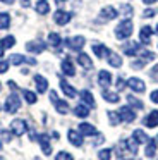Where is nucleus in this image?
<instances>
[{"instance_id":"nucleus-1","label":"nucleus","mask_w":158,"mask_h":160,"mask_svg":"<svg viewBox=\"0 0 158 160\" xmlns=\"http://www.w3.org/2000/svg\"><path fill=\"white\" fill-rule=\"evenodd\" d=\"M132 22L129 19H124V21L119 22V26L115 28V38L117 40H127L131 35H132Z\"/></svg>"},{"instance_id":"nucleus-2","label":"nucleus","mask_w":158,"mask_h":160,"mask_svg":"<svg viewBox=\"0 0 158 160\" xmlns=\"http://www.w3.org/2000/svg\"><path fill=\"white\" fill-rule=\"evenodd\" d=\"M19 108H21L19 97H17L16 93L9 95V97H7V100H5V112H9V114H16Z\"/></svg>"},{"instance_id":"nucleus-3","label":"nucleus","mask_w":158,"mask_h":160,"mask_svg":"<svg viewBox=\"0 0 158 160\" xmlns=\"http://www.w3.org/2000/svg\"><path fill=\"white\" fill-rule=\"evenodd\" d=\"M26 131H27V124L22 119H14V121L10 122V132H12L14 136H22Z\"/></svg>"},{"instance_id":"nucleus-4","label":"nucleus","mask_w":158,"mask_h":160,"mask_svg":"<svg viewBox=\"0 0 158 160\" xmlns=\"http://www.w3.org/2000/svg\"><path fill=\"white\" fill-rule=\"evenodd\" d=\"M117 16H119L117 9H115V7H110V5H108V7H103V9H101L98 19H100V21H112V19H115Z\"/></svg>"},{"instance_id":"nucleus-5","label":"nucleus","mask_w":158,"mask_h":160,"mask_svg":"<svg viewBox=\"0 0 158 160\" xmlns=\"http://www.w3.org/2000/svg\"><path fill=\"white\" fill-rule=\"evenodd\" d=\"M71 19H72V14H71V12H67V11H57L53 14V21L57 22L58 26H65Z\"/></svg>"},{"instance_id":"nucleus-6","label":"nucleus","mask_w":158,"mask_h":160,"mask_svg":"<svg viewBox=\"0 0 158 160\" xmlns=\"http://www.w3.org/2000/svg\"><path fill=\"white\" fill-rule=\"evenodd\" d=\"M84 43H86L84 36H72V38H69L67 42H65V45H67L71 50H77L79 52V50L84 47Z\"/></svg>"},{"instance_id":"nucleus-7","label":"nucleus","mask_w":158,"mask_h":160,"mask_svg":"<svg viewBox=\"0 0 158 160\" xmlns=\"http://www.w3.org/2000/svg\"><path fill=\"white\" fill-rule=\"evenodd\" d=\"M45 48H47V45L43 42H40V40H33V42L26 43V50L29 53H41Z\"/></svg>"},{"instance_id":"nucleus-8","label":"nucleus","mask_w":158,"mask_h":160,"mask_svg":"<svg viewBox=\"0 0 158 160\" xmlns=\"http://www.w3.org/2000/svg\"><path fill=\"white\" fill-rule=\"evenodd\" d=\"M127 86H129L132 91H136V93H143V91L146 90V84H144L143 79H139V78H129Z\"/></svg>"},{"instance_id":"nucleus-9","label":"nucleus","mask_w":158,"mask_h":160,"mask_svg":"<svg viewBox=\"0 0 158 160\" xmlns=\"http://www.w3.org/2000/svg\"><path fill=\"white\" fill-rule=\"evenodd\" d=\"M139 52H141V43L139 42H129V43H126V45H124V53H126V55H129V57L137 55Z\"/></svg>"},{"instance_id":"nucleus-10","label":"nucleus","mask_w":158,"mask_h":160,"mask_svg":"<svg viewBox=\"0 0 158 160\" xmlns=\"http://www.w3.org/2000/svg\"><path fill=\"white\" fill-rule=\"evenodd\" d=\"M119 114H120V119L124 122H132L136 119V112L132 110V107H122L119 110Z\"/></svg>"},{"instance_id":"nucleus-11","label":"nucleus","mask_w":158,"mask_h":160,"mask_svg":"<svg viewBox=\"0 0 158 160\" xmlns=\"http://www.w3.org/2000/svg\"><path fill=\"white\" fill-rule=\"evenodd\" d=\"M60 69H62V72H64L65 76H74V74H76L74 64H72V60H71V59H64V60H62Z\"/></svg>"},{"instance_id":"nucleus-12","label":"nucleus","mask_w":158,"mask_h":160,"mask_svg":"<svg viewBox=\"0 0 158 160\" xmlns=\"http://www.w3.org/2000/svg\"><path fill=\"white\" fill-rule=\"evenodd\" d=\"M67 138H69V141H71L74 146H82V134L81 132L74 131V129H69Z\"/></svg>"},{"instance_id":"nucleus-13","label":"nucleus","mask_w":158,"mask_h":160,"mask_svg":"<svg viewBox=\"0 0 158 160\" xmlns=\"http://www.w3.org/2000/svg\"><path fill=\"white\" fill-rule=\"evenodd\" d=\"M144 126L146 128H156L158 126V110H153V112H150V114L144 117Z\"/></svg>"},{"instance_id":"nucleus-14","label":"nucleus","mask_w":158,"mask_h":160,"mask_svg":"<svg viewBox=\"0 0 158 160\" xmlns=\"http://www.w3.org/2000/svg\"><path fill=\"white\" fill-rule=\"evenodd\" d=\"M98 83H100V86H103V88L110 86V84H112V74H110L108 71H100L98 72Z\"/></svg>"},{"instance_id":"nucleus-15","label":"nucleus","mask_w":158,"mask_h":160,"mask_svg":"<svg viewBox=\"0 0 158 160\" xmlns=\"http://www.w3.org/2000/svg\"><path fill=\"white\" fill-rule=\"evenodd\" d=\"M79 132H81L82 136H95L98 131H96L95 126L88 124V122H81V124H79Z\"/></svg>"},{"instance_id":"nucleus-16","label":"nucleus","mask_w":158,"mask_h":160,"mask_svg":"<svg viewBox=\"0 0 158 160\" xmlns=\"http://www.w3.org/2000/svg\"><path fill=\"white\" fill-rule=\"evenodd\" d=\"M93 52H95V55L98 57V59H105V57L110 55V50L106 48L105 45H100V43H95V45H93Z\"/></svg>"},{"instance_id":"nucleus-17","label":"nucleus","mask_w":158,"mask_h":160,"mask_svg":"<svg viewBox=\"0 0 158 160\" xmlns=\"http://www.w3.org/2000/svg\"><path fill=\"white\" fill-rule=\"evenodd\" d=\"M34 83H36V90H38V93H45V91L48 90V81L45 79L41 74H36L34 76Z\"/></svg>"},{"instance_id":"nucleus-18","label":"nucleus","mask_w":158,"mask_h":160,"mask_svg":"<svg viewBox=\"0 0 158 160\" xmlns=\"http://www.w3.org/2000/svg\"><path fill=\"white\" fill-rule=\"evenodd\" d=\"M60 88H62V91H64V95H67L69 98H74L76 95H77L76 88H74V86H71V84H69L65 79H60Z\"/></svg>"},{"instance_id":"nucleus-19","label":"nucleus","mask_w":158,"mask_h":160,"mask_svg":"<svg viewBox=\"0 0 158 160\" xmlns=\"http://www.w3.org/2000/svg\"><path fill=\"white\" fill-rule=\"evenodd\" d=\"M151 35H153V29H151V26H143L139 31V40L143 43H150L151 42Z\"/></svg>"},{"instance_id":"nucleus-20","label":"nucleus","mask_w":158,"mask_h":160,"mask_svg":"<svg viewBox=\"0 0 158 160\" xmlns=\"http://www.w3.org/2000/svg\"><path fill=\"white\" fill-rule=\"evenodd\" d=\"M38 141H40L41 150H43L45 155H50V153H52V146H50V139H48V136H47V134H40Z\"/></svg>"},{"instance_id":"nucleus-21","label":"nucleus","mask_w":158,"mask_h":160,"mask_svg":"<svg viewBox=\"0 0 158 160\" xmlns=\"http://www.w3.org/2000/svg\"><path fill=\"white\" fill-rule=\"evenodd\" d=\"M77 64H79V66H82L86 71H91L93 69V62H91V59H89L86 53H79V55H77Z\"/></svg>"},{"instance_id":"nucleus-22","label":"nucleus","mask_w":158,"mask_h":160,"mask_svg":"<svg viewBox=\"0 0 158 160\" xmlns=\"http://www.w3.org/2000/svg\"><path fill=\"white\" fill-rule=\"evenodd\" d=\"M132 139L139 145V143H148V139H150V138H148V134L143 131V129H136V131L132 132Z\"/></svg>"},{"instance_id":"nucleus-23","label":"nucleus","mask_w":158,"mask_h":160,"mask_svg":"<svg viewBox=\"0 0 158 160\" xmlns=\"http://www.w3.org/2000/svg\"><path fill=\"white\" fill-rule=\"evenodd\" d=\"M81 100H82V103L88 105V107H95V98H93L91 91L82 90V91H81Z\"/></svg>"},{"instance_id":"nucleus-24","label":"nucleus","mask_w":158,"mask_h":160,"mask_svg":"<svg viewBox=\"0 0 158 160\" xmlns=\"http://www.w3.org/2000/svg\"><path fill=\"white\" fill-rule=\"evenodd\" d=\"M106 60H108L110 67H120V66H122V57H120L119 53H112V52H110V55L106 57Z\"/></svg>"},{"instance_id":"nucleus-25","label":"nucleus","mask_w":158,"mask_h":160,"mask_svg":"<svg viewBox=\"0 0 158 160\" xmlns=\"http://www.w3.org/2000/svg\"><path fill=\"white\" fill-rule=\"evenodd\" d=\"M34 9H36V12H38V14H41V16H45V14H48V12H50V5H48L47 0H40Z\"/></svg>"},{"instance_id":"nucleus-26","label":"nucleus","mask_w":158,"mask_h":160,"mask_svg":"<svg viewBox=\"0 0 158 160\" xmlns=\"http://www.w3.org/2000/svg\"><path fill=\"white\" fill-rule=\"evenodd\" d=\"M74 115L84 119V117H88V115H89V108L86 107L84 103H81V105H77V107H74Z\"/></svg>"},{"instance_id":"nucleus-27","label":"nucleus","mask_w":158,"mask_h":160,"mask_svg":"<svg viewBox=\"0 0 158 160\" xmlns=\"http://www.w3.org/2000/svg\"><path fill=\"white\" fill-rule=\"evenodd\" d=\"M156 153V139H148L146 150H144V155L146 157H153Z\"/></svg>"},{"instance_id":"nucleus-28","label":"nucleus","mask_w":158,"mask_h":160,"mask_svg":"<svg viewBox=\"0 0 158 160\" xmlns=\"http://www.w3.org/2000/svg\"><path fill=\"white\" fill-rule=\"evenodd\" d=\"M10 26V14L9 12H0V29H7Z\"/></svg>"},{"instance_id":"nucleus-29","label":"nucleus","mask_w":158,"mask_h":160,"mask_svg":"<svg viewBox=\"0 0 158 160\" xmlns=\"http://www.w3.org/2000/svg\"><path fill=\"white\" fill-rule=\"evenodd\" d=\"M103 98H105L106 102H110V103H117V102L120 100L119 98V95L117 93H113V91H108V90H103Z\"/></svg>"},{"instance_id":"nucleus-30","label":"nucleus","mask_w":158,"mask_h":160,"mask_svg":"<svg viewBox=\"0 0 158 160\" xmlns=\"http://www.w3.org/2000/svg\"><path fill=\"white\" fill-rule=\"evenodd\" d=\"M53 103H55V108H57L58 114H67V112H69V103H67V102H64V100H55Z\"/></svg>"},{"instance_id":"nucleus-31","label":"nucleus","mask_w":158,"mask_h":160,"mask_svg":"<svg viewBox=\"0 0 158 160\" xmlns=\"http://www.w3.org/2000/svg\"><path fill=\"white\" fill-rule=\"evenodd\" d=\"M127 102H129V105H131V107L137 108V110H141V108H144L143 102H141V100H137L136 97H132V95H127Z\"/></svg>"},{"instance_id":"nucleus-32","label":"nucleus","mask_w":158,"mask_h":160,"mask_svg":"<svg viewBox=\"0 0 158 160\" xmlns=\"http://www.w3.org/2000/svg\"><path fill=\"white\" fill-rule=\"evenodd\" d=\"M48 43H50L52 47H60V43H62L60 35H58V33H50V35H48Z\"/></svg>"},{"instance_id":"nucleus-33","label":"nucleus","mask_w":158,"mask_h":160,"mask_svg":"<svg viewBox=\"0 0 158 160\" xmlns=\"http://www.w3.org/2000/svg\"><path fill=\"white\" fill-rule=\"evenodd\" d=\"M122 145L126 146V148L129 150V152L132 153V155H136V153H137V143L134 141V139H126V141H124Z\"/></svg>"},{"instance_id":"nucleus-34","label":"nucleus","mask_w":158,"mask_h":160,"mask_svg":"<svg viewBox=\"0 0 158 160\" xmlns=\"http://www.w3.org/2000/svg\"><path fill=\"white\" fill-rule=\"evenodd\" d=\"M22 95H24V98H26V102L29 105H33V103H36V100H38V97L33 93V91H29V90H24L22 91Z\"/></svg>"},{"instance_id":"nucleus-35","label":"nucleus","mask_w":158,"mask_h":160,"mask_svg":"<svg viewBox=\"0 0 158 160\" xmlns=\"http://www.w3.org/2000/svg\"><path fill=\"white\" fill-rule=\"evenodd\" d=\"M0 45L3 47V48H10V47H14L16 45V38H14V36H5V38L2 40V42H0Z\"/></svg>"},{"instance_id":"nucleus-36","label":"nucleus","mask_w":158,"mask_h":160,"mask_svg":"<svg viewBox=\"0 0 158 160\" xmlns=\"http://www.w3.org/2000/svg\"><path fill=\"white\" fill-rule=\"evenodd\" d=\"M108 119H110V124H112V126H117L120 121H122L119 112H112V110L108 112Z\"/></svg>"},{"instance_id":"nucleus-37","label":"nucleus","mask_w":158,"mask_h":160,"mask_svg":"<svg viewBox=\"0 0 158 160\" xmlns=\"http://www.w3.org/2000/svg\"><path fill=\"white\" fill-rule=\"evenodd\" d=\"M98 158L100 160H110V158H112V150H110V148L100 150V152H98Z\"/></svg>"},{"instance_id":"nucleus-38","label":"nucleus","mask_w":158,"mask_h":160,"mask_svg":"<svg viewBox=\"0 0 158 160\" xmlns=\"http://www.w3.org/2000/svg\"><path fill=\"white\" fill-rule=\"evenodd\" d=\"M10 62H12L14 66H19V64L26 62V57H24V55H19V53H14V55L10 57Z\"/></svg>"},{"instance_id":"nucleus-39","label":"nucleus","mask_w":158,"mask_h":160,"mask_svg":"<svg viewBox=\"0 0 158 160\" xmlns=\"http://www.w3.org/2000/svg\"><path fill=\"white\" fill-rule=\"evenodd\" d=\"M55 160H74V157L67 152H58L57 157H55Z\"/></svg>"},{"instance_id":"nucleus-40","label":"nucleus","mask_w":158,"mask_h":160,"mask_svg":"<svg viewBox=\"0 0 158 160\" xmlns=\"http://www.w3.org/2000/svg\"><path fill=\"white\" fill-rule=\"evenodd\" d=\"M141 53V59H144L148 62V60H153L155 59V53L150 52V50H144V52H139Z\"/></svg>"},{"instance_id":"nucleus-41","label":"nucleus","mask_w":158,"mask_h":160,"mask_svg":"<svg viewBox=\"0 0 158 160\" xmlns=\"http://www.w3.org/2000/svg\"><path fill=\"white\" fill-rule=\"evenodd\" d=\"M144 64H146V60L141 59V57H139V60H134V62L131 64V66H132V69H143Z\"/></svg>"},{"instance_id":"nucleus-42","label":"nucleus","mask_w":158,"mask_h":160,"mask_svg":"<svg viewBox=\"0 0 158 160\" xmlns=\"http://www.w3.org/2000/svg\"><path fill=\"white\" fill-rule=\"evenodd\" d=\"M155 14H158V11H155V9H146V11L143 12V18H153Z\"/></svg>"},{"instance_id":"nucleus-43","label":"nucleus","mask_w":158,"mask_h":160,"mask_svg":"<svg viewBox=\"0 0 158 160\" xmlns=\"http://www.w3.org/2000/svg\"><path fill=\"white\" fill-rule=\"evenodd\" d=\"M9 71V62H5V60H0V74L7 72Z\"/></svg>"},{"instance_id":"nucleus-44","label":"nucleus","mask_w":158,"mask_h":160,"mask_svg":"<svg viewBox=\"0 0 158 160\" xmlns=\"http://www.w3.org/2000/svg\"><path fill=\"white\" fill-rule=\"evenodd\" d=\"M150 76H151V78H153V79H155V81H156V83H158V64H156V66H155V67H153V69H151V72H150Z\"/></svg>"},{"instance_id":"nucleus-45","label":"nucleus","mask_w":158,"mask_h":160,"mask_svg":"<svg viewBox=\"0 0 158 160\" xmlns=\"http://www.w3.org/2000/svg\"><path fill=\"white\" fill-rule=\"evenodd\" d=\"M126 81H124V78H119V79H117V90H124V88H126Z\"/></svg>"},{"instance_id":"nucleus-46","label":"nucleus","mask_w":158,"mask_h":160,"mask_svg":"<svg viewBox=\"0 0 158 160\" xmlns=\"http://www.w3.org/2000/svg\"><path fill=\"white\" fill-rule=\"evenodd\" d=\"M150 100L153 102V103H158V90L151 91V95H150Z\"/></svg>"},{"instance_id":"nucleus-47","label":"nucleus","mask_w":158,"mask_h":160,"mask_svg":"<svg viewBox=\"0 0 158 160\" xmlns=\"http://www.w3.org/2000/svg\"><path fill=\"white\" fill-rule=\"evenodd\" d=\"M122 12L127 16H131L132 14V7H131V5H122Z\"/></svg>"},{"instance_id":"nucleus-48","label":"nucleus","mask_w":158,"mask_h":160,"mask_svg":"<svg viewBox=\"0 0 158 160\" xmlns=\"http://www.w3.org/2000/svg\"><path fill=\"white\" fill-rule=\"evenodd\" d=\"M2 138H3V141H10V132L2 131Z\"/></svg>"},{"instance_id":"nucleus-49","label":"nucleus","mask_w":158,"mask_h":160,"mask_svg":"<svg viewBox=\"0 0 158 160\" xmlns=\"http://www.w3.org/2000/svg\"><path fill=\"white\" fill-rule=\"evenodd\" d=\"M144 4H148V5H151V4H155V2H156V0H143Z\"/></svg>"},{"instance_id":"nucleus-50","label":"nucleus","mask_w":158,"mask_h":160,"mask_svg":"<svg viewBox=\"0 0 158 160\" xmlns=\"http://www.w3.org/2000/svg\"><path fill=\"white\" fill-rule=\"evenodd\" d=\"M9 86L12 88V90H16V88H17V86H16V83H14V81H9Z\"/></svg>"},{"instance_id":"nucleus-51","label":"nucleus","mask_w":158,"mask_h":160,"mask_svg":"<svg viewBox=\"0 0 158 160\" xmlns=\"http://www.w3.org/2000/svg\"><path fill=\"white\" fill-rule=\"evenodd\" d=\"M0 2H3V4H9V5L14 4V0H0Z\"/></svg>"},{"instance_id":"nucleus-52","label":"nucleus","mask_w":158,"mask_h":160,"mask_svg":"<svg viewBox=\"0 0 158 160\" xmlns=\"http://www.w3.org/2000/svg\"><path fill=\"white\" fill-rule=\"evenodd\" d=\"M22 5L24 7H29V0H22Z\"/></svg>"},{"instance_id":"nucleus-53","label":"nucleus","mask_w":158,"mask_h":160,"mask_svg":"<svg viewBox=\"0 0 158 160\" xmlns=\"http://www.w3.org/2000/svg\"><path fill=\"white\" fill-rule=\"evenodd\" d=\"M3 50H5V48H3V47H2V45H0V57H2V55H3Z\"/></svg>"},{"instance_id":"nucleus-54","label":"nucleus","mask_w":158,"mask_h":160,"mask_svg":"<svg viewBox=\"0 0 158 160\" xmlns=\"http://www.w3.org/2000/svg\"><path fill=\"white\" fill-rule=\"evenodd\" d=\"M156 33H158V24H156Z\"/></svg>"},{"instance_id":"nucleus-55","label":"nucleus","mask_w":158,"mask_h":160,"mask_svg":"<svg viewBox=\"0 0 158 160\" xmlns=\"http://www.w3.org/2000/svg\"><path fill=\"white\" fill-rule=\"evenodd\" d=\"M156 141H158V136H156Z\"/></svg>"},{"instance_id":"nucleus-56","label":"nucleus","mask_w":158,"mask_h":160,"mask_svg":"<svg viewBox=\"0 0 158 160\" xmlns=\"http://www.w3.org/2000/svg\"><path fill=\"white\" fill-rule=\"evenodd\" d=\"M0 88H2V84H0Z\"/></svg>"}]
</instances>
